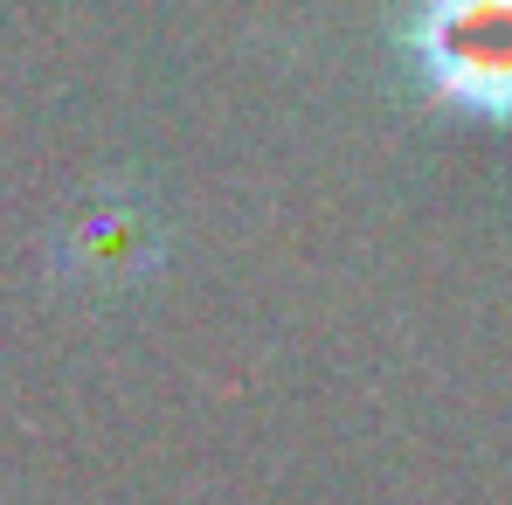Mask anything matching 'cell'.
Instances as JSON below:
<instances>
[{
    "mask_svg": "<svg viewBox=\"0 0 512 505\" xmlns=\"http://www.w3.org/2000/svg\"><path fill=\"white\" fill-rule=\"evenodd\" d=\"M402 42L443 111L512 125V0H416Z\"/></svg>",
    "mask_w": 512,
    "mask_h": 505,
    "instance_id": "1",
    "label": "cell"
}]
</instances>
